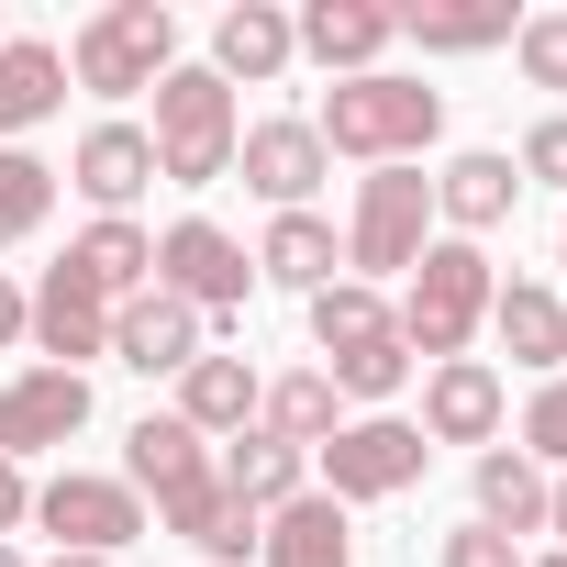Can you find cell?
<instances>
[{
    "instance_id": "13",
    "label": "cell",
    "mask_w": 567,
    "mask_h": 567,
    "mask_svg": "<svg viewBox=\"0 0 567 567\" xmlns=\"http://www.w3.org/2000/svg\"><path fill=\"white\" fill-rule=\"evenodd\" d=\"M189 357H212V323H200L189 301H167V290L112 301V368H134V379H178Z\"/></svg>"
},
{
    "instance_id": "40",
    "label": "cell",
    "mask_w": 567,
    "mask_h": 567,
    "mask_svg": "<svg viewBox=\"0 0 567 567\" xmlns=\"http://www.w3.org/2000/svg\"><path fill=\"white\" fill-rule=\"evenodd\" d=\"M56 567H123V556H56Z\"/></svg>"
},
{
    "instance_id": "18",
    "label": "cell",
    "mask_w": 567,
    "mask_h": 567,
    "mask_svg": "<svg viewBox=\"0 0 567 567\" xmlns=\"http://www.w3.org/2000/svg\"><path fill=\"white\" fill-rule=\"evenodd\" d=\"M489 334H501L512 368L567 379V301L545 290V278H501V290H489Z\"/></svg>"
},
{
    "instance_id": "16",
    "label": "cell",
    "mask_w": 567,
    "mask_h": 567,
    "mask_svg": "<svg viewBox=\"0 0 567 567\" xmlns=\"http://www.w3.org/2000/svg\"><path fill=\"white\" fill-rule=\"evenodd\" d=\"M512 200H523V167H512L501 145H467V156H445V167H434V223H445L456 245L501 234V223H512Z\"/></svg>"
},
{
    "instance_id": "37",
    "label": "cell",
    "mask_w": 567,
    "mask_h": 567,
    "mask_svg": "<svg viewBox=\"0 0 567 567\" xmlns=\"http://www.w3.org/2000/svg\"><path fill=\"white\" fill-rule=\"evenodd\" d=\"M23 523H34V478H23V467H12V456H0V545H12V534H23Z\"/></svg>"
},
{
    "instance_id": "44",
    "label": "cell",
    "mask_w": 567,
    "mask_h": 567,
    "mask_svg": "<svg viewBox=\"0 0 567 567\" xmlns=\"http://www.w3.org/2000/svg\"><path fill=\"white\" fill-rule=\"evenodd\" d=\"M0 45H12V12H0Z\"/></svg>"
},
{
    "instance_id": "17",
    "label": "cell",
    "mask_w": 567,
    "mask_h": 567,
    "mask_svg": "<svg viewBox=\"0 0 567 567\" xmlns=\"http://www.w3.org/2000/svg\"><path fill=\"white\" fill-rule=\"evenodd\" d=\"M34 346H45V368H79V379H90V357H112V301L68 256L45 267V290H34Z\"/></svg>"
},
{
    "instance_id": "33",
    "label": "cell",
    "mask_w": 567,
    "mask_h": 567,
    "mask_svg": "<svg viewBox=\"0 0 567 567\" xmlns=\"http://www.w3.org/2000/svg\"><path fill=\"white\" fill-rule=\"evenodd\" d=\"M512 56H523L534 90H567V12H523L512 23Z\"/></svg>"
},
{
    "instance_id": "1",
    "label": "cell",
    "mask_w": 567,
    "mask_h": 567,
    "mask_svg": "<svg viewBox=\"0 0 567 567\" xmlns=\"http://www.w3.org/2000/svg\"><path fill=\"white\" fill-rule=\"evenodd\" d=\"M323 156H357V167H423V145L445 134V90L379 68V79H334L323 112H312Z\"/></svg>"
},
{
    "instance_id": "23",
    "label": "cell",
    "mask_w": 567,
    "mask_h": 567,
    "mask_svg": "<svg viewBox=\"0 0 567 567\" xmlns=\"http://www.w3.org/2000/svg\"><path fill=\"white\" fill-rule=\"evenodd\" d=\"M290 56H301V45H290V12H278V0H234V12L212 23V56H200V68L234 90V79H278Z\"/></svg>"
},
{
    "instance_id": "41",
    "label": "cell",
    "mask_w": 567,
    "mask_h": 567,
    "mask_svg": "<svg viewBox=\"0 0 567 567\" xmlns=\"http://www.w3.org/2000/svg\"><path fill=\"white\" fill-rule=\"evenodd\" d=\"M523 567H567V545H545V556H523Z\"/></svg>"
},
{
    "instance_id": "38",
    "label": "cell",
    "mask_w": 567,
    "mask_h": 567,
    "mask_svg": "<svg viewBox=\"0 0 567 567\" xmlns=\"http://www.w3.org/2000/svg\"><path fill=\"white\" fill-rule=\"evenodd\" d=\"M0 346H34V290H12V278H0Z\"/></svg>"
},
{
    "instance_id": "4",
    "label": "cell",
    "mask_w": 567,
    "mask_h": 567,
    "mask_svg": "<svg viewBox=\"0 0 567 567\" xmlns=\"http://www.w3.org/2000/svg\"><path fill=\"white\" fill-rule=\"evenodd\" d=\"M167 68H178V12H167V0H112V12H90L68 34V79L101 90V101H134Z\"/></svg>"
},
{
    "instance_id": "20",
    "label": "cell",
    "mask_w": 567,
    "mask_h": 567,
    "mask_svg": "<svg viewBox=\"0 0 567 567\" xmlns=\"http://www.w3.org/2000/svg\"><path fill=\"white\" fill-rule=\"evenodd\" d=\"M256 278L312 301L323 278H346V234H334L323 212H267V234H256Z\"/></svg>"
},
{
    "instance_id": "29",
    "label": "cell",
    "mask_w": 567,
    "mask_h": 567,
    "mask_svg": "<svg viewBox=\"0 0 567 567\" xmlns=\"http://www.w3.org/2000/svg\"><path fill=\"white\" fill-rule=\"evenodd\" d=\"M45 212H56V167H45L34 145H0V256L34 245V234H45Z\"/></svg>"
},
{
    "instance_id": "3",
    "label": "cell",
    "mask_w": 567,
    "mask_h": 567,
    "mask_svg": "<svg viewBox=\"0 0 567 567\" xmlns=\"http://www.w3.org/2000/svg\"><path fill=\"white\" fill-rule=\"evenodd\" d=\"M145 134H156V178L167 189H223L234 178V145H245V112H234V90L212 68H167Z\"/></svg>"
},
{
    "instance_id": "32",
    "label": "cell",
    "mask_w": 567,
    "mask_h": 567,
    "mask_svg": "<svg viewBox=\"0 0 567 567\" xmlns=\"http://www.w3.org/2000/svg\"><path fill=\"white\" fill-rule=\"evenodd\" d=\"M256 534H267V512H245L234 489H212V501H200V523H189L200 567H245V556H256Z\"/></svg>"
},
{
    "instance_id": "14",
    "label": "cell",
    "mask_w": 567,
    "mask_h": 567,
    "mask_svg": "<svg viewBox=\"0 0 567 567\" xmlns=\"http://www.w3.org/2000/svg\"><path fill=\"white\" fill-rule=\"evenodd\" d=\"M501 412H512V390H501V368L489 357H445L434 379H423V445H501Z\"/></svg>"
},
{
    "instance_id": "30",
    "label": "cell",
    "mask_w": 567,
    "mask_h": 567,
    "mask_svg": "<svg viewBox=\"0 0 567 567\" xmlns=\"http://www.w3.org/2000/svg\"><path fill=\"white\" fill-rule=\"evenodd\" d=\"M368 334H390V301L368 290V278H323V290H312V346L346 357V346H368Z\"/></svg>"
},
{
    "instance_id": "25",
    "label": "cell",
    "mask_w": 567,
    "mask_h": 567,
    "mask_svg": "<svg viewBox=\"0 0 567 567\" xmlns=\"http://www.w3.org/2000/svg\"><path fill=\"white\" fill-rule=\"evenodd\" d=\"M467 489H478V512H467V523H489V534H512V545H523V534H545V467H534L523 445H489V456L467 467Z\"/></svg>"
},
{
    "instance_id": "27",
    "label": "cell",
    "mask_w": 567,
    "mask_h": 567,
    "mask_svg": "<svg viewBox=\"0 0 567 567\" xmlns=\"http://www.w3.org/2000/svg\"><path fill=\"white\" fill-rule=\"evenodd\" d=\"M68 267L90 278L101 301H134V290H156V234H145L134 212H123V223H90V234L68 245Z\"/></svg>"
},
{
    "instance_id": "15",
    "label": "cell",
    "mask_w": 567,
    "mask_h": 567,
    "mask_svg": "<svg viewBox=\"0 0 567 567\" xmlns=\"http://www.w3.org/2000/svg\"><path fill=\"white\" fill-rule=\"evenodd\" d=\"M145 178H156V134H145V123H90L79 156H68V189H79L101 223H123V212L145 200Z\"/></svg>"
},
{
    "instance_id": "22",
    "label": "cell",
    "mask_w": 567,
    "mask_h": 567,
    "mask_svg": "<svg viewBox=\"0 0 567 567\" xmlns=\"http://www.w3.org/2000/svg\"><path fill=\"white\" fill-rule=\"evenodd\" d=\"M256 567H357V534H346V501L301 489V501H278L267 534H256Z\"/></svg>"
},
{
    "instance_id": "12",
    "label": "cell",
    "mask_w": 567,
    "mask_h": 567,
    "mask_svg": "<svg viewBox=\"0 0 567 567\" xmlns=\"http://www.w3.org/2000/svg\"><path fill=\"white\" fill-rule=\"evenodd\" d=\"M290 45H301L323 79H379V56L401 45V12H390V0H301V12H290Z\"/></svg>"
},
{
    "instance_id": "24",
    "label": "cell",
    "mask_w": 567,
    "mask_h": 567,
    "mask_svg": "<svg viewBox=\"0 0 567 567\" xmlns=\"http://www.w3.org/2000/svg\"><path fill=\"white\" fill-rule=\"evenodd\" d=\"M212 467H223V489L245 501V512H278V501H301L312 489V456L301 445H278V434H234V445H212Z\"/></svg>"
},
{
    "instance_id": "7",
    "label": "cell",
    "mask_w": 567,
    "mask_h": 567,
    "mask_svg": "<svg viewBox=\"0 0 567 567\" xmlns=\"http://www.w3.org/2000/svg\"><path fill=\"white\" fill-rule=\"evenodd\" d=\"M156 290H167V301H189L200 323H245L256 256H245L223 223H200V212H189V223H167V234H156Z\"/></svg>"
},
{
    "instance_id": "11",
    "label": "cell",
    "mask_w": 567,
    "mask_h": 567,
    "mask_svg": "<svg viewBox=\"0 0 567 567\" xmlns=\"http://www.w3.org/2000/svg\"><path fill=\"white\" fill-rule=\"evenodd\" d=\"M234 167H245V189H256L267 212H312V189L334 178V156H323V134H312V112H278V123H245V145H234Z\"/></svg>"
},
{
    "instance_id": "21",
    "label": "cell",
    "mask_w": 567,
    "mask_h": 567,
    "mask_svg": "<svg viewBox=\"0 0 567 567\" xmlns=\"http://www.w3.org/2000/svg\"><path fill=\"white\" fill-rule=\"evenodd\" d=\"M56 112H68V45L12 34V45H0V145H23V134L56 123Z\"/></svg>"
},
{
    "instance_id": "28",
    "label": "cell",
    "mask_w": 567,
    "mask_h": 567,
    "mask_svg": "<svg viewBox=\"0 0 567 567\" xmlns=\"http://www.w3.org/2000/svg\"><path fill=\"white\" fill-rule=\"evenodd\" d=\"M323 379H334V401H368V412H390V401L412 390V346H401V334H368V346L323 357Z\"/></svg>"
},
{
    "instance_id": "26",
    "label": "cell",
    "mask_w": 567,
    "mask_h": 567,
    "mask_svg": "<svg viewBox=\"0 0 567 567\" xmlns=\"http://www.w3.org/2000/svg\"><path fill=\"white\" fill-rule=\"evenodd\" d=\"M256 434H278V445L323 456V445L346 434V401H334V379H323V368H290V379H267V401H256Z\"/></svg>"
},
{
    "instance_id": "6",
    "label": "cell",
    "mask_w": 567,
    "mask_h": 567,
    "mask_svg": "<svg viewBox=\"0 0 567 567\" xmlns=\"http://www.w3.org/2000/svg\"><path fill=\"white\" fill-rule=\"evenodd\" d=\"M123 489H134V501H156V523H167V534H189V523H200V501L223 489V467H212V445H200L178 412H145V423L123 434Z\"/></svg>"
},
{
    "instance_id": "10",
    "label": "cell",
    "mask_w": 567,
    "mask_h": 567,
    "mask_svg": "<svg viewBox=\"0 0 567 567\" xmlns=\"http://www.w3.org/2000/svg\"><path fill=\"white\" fill-rule=\"evenodd\" d=\"M90 434V379L79 368H23V379H0V456H56Z\"/></svg>"
},
{
    "instance_id": "36",
    "label": "cell",
    "mask_w": 567,
    "mask_h": 567,
    "mask_svg": "<svg viewBox=\"0 0 567 567\" xmlns=\"http://www.w3.org/2000/svg\"><path fill=\"white\" fill-rule=\"evenodd\" d=\"M434 567H523V545H512V534H489V523H456Z\"/></svg>"
},
{
    "instance_id": "35",
    "label": "cell",
    "mask_w": 567,
    "mask_h": 567,
    "mask_svg": "<svg viewBox=\"0 0 567 567\" xmlns=\"http://www.w3.org/2000/svg\"><path fill=\"white\" fill-rule=\"evenodd\" d=\"M512 167H523V189H534V178H545V189H567V112H545V123L523 134V156H512Z\"/></svg>"
},
{
    "instance_id": "5",
    "label": "cell",
    "mask_w": 567,
    "mask_h": 567,
    "mask_svg": "<svg viewBox=\"0 0 567 567\" xmlns=\"http://www.w3.org/2000/svg\"><path fill=\"white\" fill-rule=\"evenodd\" d=\"M434 245V178L423 167H368L357 178V212H346V278H412Z\"/></svg>"
},
{
    "instance_id": "43",
    "label": "cell",
    "mask_w": 567,
    "mask_h": 567,
    "mask_svg": "<svg viewBox=\"0 0 567 567\" xmlns=\"http://www.w3.org/2000/svg\"><path fill=\"white\" fill-rule=\"evenodd\" d=\"M556 267H567V223H556Z\"/></svg>"
},
{
    "instance_id": "31",
    "label": "cell",
    "mask_w": 567,
    "mask_h": 567,
    "mask_svg": "<svg viewBox=\"0 0 567 567\" xmlns=\"http://www.w3.org/2000/svg\"><path fill=\"white\" fill-rule=\"evenodd\" d=\"M401 34H423V56H489V45H512V0H489V12H401Z\"/></svg>"
},
{
    "instance_id": "9",
    "label": "cell",
    "mask_w": 567,
    "mask_h": 567,
    "mask_svg": "<svg viewBox=\"0 0 567 567\" xmlns=\"http://www.w3.org/2000/svg\"><path fill=\"white\" fill-rule=\"evenodd\" d=\"M423 467H434L423 423H401V412H357V423L323 445V501H401Z\"/></svg>"
},
{
    "instance_id": "2",
    "label": "cell",
    "mask_w": 567,
    "mask_h": 567,
    "mask_svg": "<svg viewBox=\"0 0 567 567\" xmlns=\"http://www.w3.org/2000/svg\"><path fill=\"white\" fill-rule=\"evenodd\" d=\"M489 290H501L489 245H456V234H434V245H423V267L401 278V312H390V334L412 346V368H445V357H467V334L489 323Z\"/></svg>"
},
{
    "instance_id": "34",
    "label": "cell",
    "mask_w": 567,
    "mask_h": 567,
    "mask_svg": "<svg viewBox=\"0 0 567 567\" xmlns=\"http://www.w3.org/2000/svg\"><path fill=\"white\" fill-rule=\"evenodd\" d=\"M523 456H534V467H545V478H556V467H567V379H545V390H534V401H523Z\"/></svg>"
},
{
    "instance_id": "42",
    "label": "cell",
    "mask_w": 567,
    "mask_h": 567,
    "mask_svg": "<svg viewBox=\"0 0 567 567\" xmlns=\"http://www.w3.org/2000/svg\"><path fill=\"white\" fill-rule=\"evenodd\" d=\"M0 567H34V556H23V545H0Z\"/></svg>"
},
{
    "instance_id": "19",
    "label": "cell",
    "mask_w": 567,
    "mask_h": 567,
    "mask_svg": "<svg viewBox=\"0 0 567 567\" xmlns=\"http://www.w3.org/2000/svg\"><path fill=\"white\" fill-rule=\"evenodd\" d=\"M256 401H267L256 357H189V368H178V423H189L200 445H234V434L256 423Z\"/></svg>"
},
{
    "instance_id": "8",
    "label": "cell",
    "mask_w": 567,
    "mask_h": 567,
    "mask_svg": "<svg viewBox=\"0 0 567 567\" xmlns=\"http://www.w3.org/2000/svg\"><path fill=\"white\" fill-rule=\"evenodd\" d=\"M34 523L56 534V556H123L134 534H156V512H145L123 478H101V467H56V478L34 489Z\"/></svg>"
},
{
    "instance_id": "39",
    "label": "cell",
    "mask_w": 567,
    "mask_h": 567,
    "mask_svg": "<svg viewBox=\"0 0 567 567\" xmlns=\"http://www.w3.org/2000/svg\"><path fill=\"white\" fill-rule=\"evenodd\" d=\"M545 534H556V545H567V467H556V478H545Z\"/></svg>"
}]
</instances>
